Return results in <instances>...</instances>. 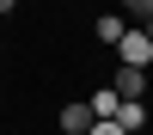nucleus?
Returning <instances> with one entry per match:
<instances>
[{
    "label": "nucleus",
    "mask_w": 153,
    "mask_h": 135,
    "mask_svg": "<svg viewBox=\"0 0 153 135\" xmlns=\"http://www.w3.org/2000/svg\"><path fill=\"white\" fill-rule=\"evenodd\" d=\"M92 117L98 123H104V117H123V92H117V86H98V92H92Z\"/></svg>",
    "instance_id": "obj_4"
},
{
    "label": "nucleus",
    "mask_w": 153,
    "mask_h": 135,
    "mask_svg": "<svg viewBox=\"0 0 153 135\" xmlns=\"http://www.w3.org/2000/svg\"><path fill=\"white\" fill-rule=\"evenodd\" d=\"M117 6H129V12H141V19H147V12H153V0H117Z\"/></svg>",
    "instance_id": "obj_8"
},
{
    "label": "nucleus",
    "mask_w": 153,
    "mask_h": 135,
    "mask_svg": "<svg viewBox=\"0 0 153 135\" xmlns=\"http://www.w3.org/2000/svg\"><path fill=\"white\" fill-rule=\"evenodd\" d=\"M92 104H61V129H68V135H92Z\"/></svg>",
    "instance_id": "obj_3"
},
{
    "label": "nucleus",
    "mask_w": 153,
    "mask_h": 135,
    "mask_svg": "<svg viewBox=\"0 0 153 135\" xmlns=\"http://www.w3.org/2000/svg\"><path fill=\"white\" fill-rule=\"evenodd\" d=\"M12 6H19V0H0V12H12Z\"/></svg>",
    "instance_id": "obj_9"
},
{
    "label": "nucleus",
    "mask_w": 153,
    "mask_h": 135,
    "mask_svg": "<svg viewBox=\"0 0 153 135\" xmlns=\"http://www.w3.org/2000/svg\"><path fill=\"white\" fill-rule=\"evenodd\" d=\"M141 31H147V37H153V12H147V25H141Z\"/></svg>",
    "instance_id": "obj_10"
},
{
    "label": "nucleus",
    "mask_w": 153,
    "mask_h": 135,
    "mask_svg": "<svg viewBox=\"0 0 153 135\" xmlns=\"http://www.w3.org/2000/svg\"><path fill=\"white\" fill-rule=\"evenodd\" d=\"M117 55H123V68H147V61H153V37L147 31H129L117 43Z\"/></svg>",
    "instance_id": "obj_2"
},
{
    "label": "nucleus",
    "mask_w": 153,
    "mask_h": 135,
    "mask_svg": "<svg viewBox=\"0 0 153 135\" xmlns=\"http://www.w3.org/2000/svg\"><path fill=\"white\" fill-rule=\"evenodd\" d=\"M123 37H129L123 12H104V19H98V43H123Z\"/></svg>",
    "instance_id": "obj_5"
},
{
    "label": "nucleus",
    "mask_w": 153,
    "mask_h": 135,
    "mask_svg": "<svg viewBox=\"0 0 153 135\" xmlns=\"http://www.w3.org/2000/svg\"><path fill=\"white\" fill-rule=\"evenodd\" d=\"M110 86L123 92V104H147V68H117Z\"/></svg>",
    "instance_id": "obj_1"
},
{
    "label": "nucleus",
    "mask_w": 153,
    "mask_h": 135,
    "mask_svg": "<svg viewBox=\"0 0 153 135\" xmlns=\"http://www.w3.org/2000/svg\"><path fill=\"white\" fill-rule=\"evenodd\" d=\"M117 123H123L129 135H141V123H147V104H123V117H117Z\"/></svg>",
    "instance_id": "obj_6"
},
{
    "label": "nucleus",
    "mask_w": 153,
    "mask_h": 135,
    "mask_svg": "<svg viewBox=\"0 0 153 135\" xmlns=\"http://www.w3.org/2000/svg\"><path fill=\"white\" fill-rule=\"evenodd\" d=\"M92 135H129V129H123L117 117H104V123H92Z\"/></svg>",
    "instance_id": "obj_7"
}]
</instances>
